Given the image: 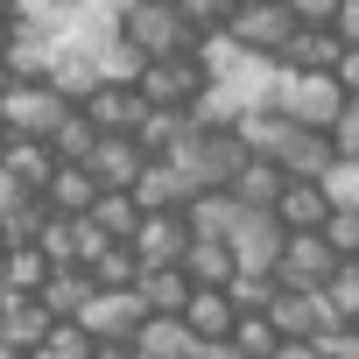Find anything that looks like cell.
Segmentation results:
<instances>
[{
    "mask_svg": "<svg viewBox=\"0 0 359 359\" xmlns=\"http://www.w3.org/2000/svg\"><path fill=\"white\" fill-rule=\"evenodd\" d=\"M338 85L359 99V50H345V64H338Z\"/></svg>",
    "mask_w": 359,
    "mask_h": 359,
    "instance_id": "cell-47",
    "label": "cell"
},
{
    "mask_svg": "<svg viewBox=\"0 0 359 359\" xmlns=\"http://www.w3.org/2000/svg\"><path fill=\"white\" fill-rule=\"evenodd\" d=\"M106 198V184L85 169V162H64L57 176H50V191H43V205H50V219H92V205Z\"/></svg>",
    "mask_w": 359,
    "mask_h": 359,
    "instance_id": "cell-13",
    "label": "cell"
},
{
    "mask_svg": "<svg viewBox=\"0 0 359 359\" xmlns=\"http://www.w3.org/2000/svg\"><path fill=\"white\" fill-rule=\"evenodd\" d=\"M134 352H141V359H198L205 345L191 338V324H184V317H148V324H141V338H134Z\"/></svg>",
    "mask_w": 359,
    "mask_h": 359,
    "instance_id": "cell-25",
    "label": "cell"
},
{
    "mask_svg": "<svg viewBox=\"0 0 359 359\" xmlns=\"http://www.w3.org/2000/svg\"><path fill=\"white\" fill-rule=\"evenodd\" d=\"M0 261H8V240H0Z\"/></svg>",
    "mask_w": 359,
    "mask_h": 359,
    "instance_id": "cell-55",
    "label": "cell"
},
{
    "mask_svg": "<svg viewBox=\"0 0 359 359\" xmlns=\"http://www.w3.org/2000/svg\"><path fill=\"white\" fill-rule=\"evenodd\" d=\"M22 205H29V191L8 176V162H0V219H8V212H22Z\"/></svg>",
    "mask_w": 359,
    "mask_h": 359,
    "instance_id": "cell-44",
    "label": "cell"
},
{
    "mask_svg": "<svg viewBox=\"0 0 359 359\" xmlns=\"http://www.w3.org/2000/svg\"><path fill=\"white\" fill-rule=\"evenodd\" d=\"M289 8H296V22H303V29H331L345 0H289Z\"/></svg>",
    "mask_w": 359,
    "mask_h": 359,
    "instance_id": "cell-41",
    "label": "cell"
},
{
    "mask_svg": "<svg viewBox=\"0 0 359 359\" xmlns=\"http://www.w3.org/2000/svg\"><path fill=\"white\" fill-rule=\"evenodd\" d=\"M113 22L120 36L141 50V64H162V57H198V29L184 8H169V0H113Z\"/></svg>",
    "mask_w": 359,
    "mask_h": 359,
    "instance_id": "cell-1",
    "label": "cell"
},
{
    "mask_svg": "<svg viewBox=\"0 0 359 359\" xmlns=\"http://www.w3.org/2000/svg\"><path fill=\"white\" fill-rule=\"evenodd\" d=\"M268 317H275L282 338H324V331L338 324V317H331V296H310V289H282Z\"/></svg>",
    "mask_w": 359,
    "mask_h": 359,
    "instance_id": "cell-16",
    "label": "cell"
},
{
    "mask_svg": "<svg viewBox=\"0 0 359 359\" xmlns=\"http://www.w3.org/2000/svg\"><path fill=\"white\" fill-rule=\"evenodd\" d=\"M324 240H331V254H338V261H359V212H331Z\"/></svg>",
    "mask_w": 359,
    "mask_h": 359,
    "instance_id": "cell-39",
    "label": "cell"
},
{
    "mask_svg": "<svg viewBox=\"0 0 359 359\" xmlns=\"http://www.w3.org/2000/svg\"><path fill=\"white\" fill-rule=\"evenodd\" d=\"M184 219H191V233H198V240H233V226L247 219V205H240L233 191H198Z\"/></svg>",
    "mask_w": 359,
    "mask_h": 359,
    "instance_id": "cell-22",
    "label": "cell"
},
{
    "mask_svg": "<svg viewBox=\"0 0 359 359\" xmlns=\"http://www.w3.org/2000/svg\"><path fill=\"white\" fill-rule=\"evenodd\" d=\"M64 8H71V15H92V8H106V0H64Z\"/></svg>",
    "mask_w": 359,
    "mask_h": 359,
    "instance_id": "cell-52",
    "label": "cell"
},
{
    "mask_svg": "<svg viewBox=\"0 0 359 359\" xmlns=\"http://www.w3.org/2000/svg\"><path fill=\"white\" fill-rule=\"evenodd\" d=\"M0 15H15V0H0Z\"/></svg>",
    "mask_w": 359,
    "mask_h": 359,
    "instance_id": "cell-54",
    "label": "cell"
},
{
    "mask_svg": "<svg viewBox=\"0 0 359 359\" xmlns=\"http://www.w3.org/2000/svg\"><path fill=\"white\" fill-rule=\"evenodd\" d=\"M331 29H338V36H345V43L359 50V0H345V8H338V22H331Z\"/></svg>",
    "mask_w": 359,
    "mask_h": 359,
    "instance_id": "cell-46",
    "label": "cell"
},
{
    "mask_svg": "<svg viewBox=\"0 0 359 359\" xmlns=\"http://www.w3.org/2000/svg\"><path fill=\"white\" fill-rule=\"evenodd\" d=\"M50 85H57L71 106H85V99L106 85V64H99V50H85V43H64V50H57V64H50Z\"/></svg>",
    "mask_w": 359,
    "mask_h": 359,
    "instance_id": "cell-18",
    "label": "cell"
},
{
    "mask_svg": "<svg viewBox=\"0 0 359 359\" xmlns=\"http://www.w3.org/2000/svg\"><path fill=\"white\" fill-rule=\"evenodd\" d=\"M345 36L338 29H296V43H289V57H282V71H303V78H331L338 64H345Z\"/></svg>",
    "mask_w": 359,
    "mask_h": 359,
    "instance_id": "cell-17",
    "label": "cell"
},
{
    "mask_svg": "<svg viewBox=\"0 0 359 359\" xmlns=\"http://www.w3.org/2000/svg\"><path fill=\"white\" fill-rule=\"evenodd\" d=\"M176 8L191 15V29H198V36H219V29H226L240 8H247V0H176Z\"/></svg>",
    "mask_w": 359,
    "mask_h": 359,
    "instance_id": "cell-36",
    "label": "cell"
},
{
    "mask_svg": "<svg viewBox=\"0 0 359 359\" xmlns=\"http://www.w3.org/2000/svg\"><path fill=\"white\" fill-rule=\"evenodd\" d=\"M99 359H141L134 345H99Z\"/></svg>",
    "mask_w": 359,
    "mask_h": 359,
    "instance_id": "cell-49",
    "label": "cell"
},
{
    "mask_svg": "<svg viewBox=\"0 0 359 359\" xmlns=\"http://www.w3.org/2000/svg\"><path fill=\"white\" fill-rule=\"evenodd\" d=\"M331 141H338V155H345V162H359V99L345 106V120L331 127Z\"/></svg>",
    "mask_w": 359,
    "mask_h": 359,
    "instance_id": "cell-42",
    "label": "cell"
},
{
    "mask_svg": "<svg viewBox=\"0 0 359 359\" xmlns=\"http://www.w3.org/2000/svg\"><path fill=\"white\" fill-rule=\"evenodd\" d=\"M0 303H8V289H0Z\"/></svg>",
    "mask_w": 359,
    "mask_h": 359,
    "instance_id": "cell-56",
    "label": "cell"
},
{
    "mask_svg": "<svg viewBox=\"0 0 359 359\" xmlns=\"http://www.w3.org/2000/svg\"><path fill=\"white\" fill-rule=\"evenodd\" d=\"M92 289H99V282H92L85 268H57V275H50V289H43V303H50V317H57V324H71V317H85Z\"/></svg>",
    "mask_w": 359,
    "mask_h": 359,
    "instance_id": "cell-28",
    "label": "cell"
},
{
    "mask_svg": "<svg viewBox=\"0 0 359 359\" xmlns=\"http://www.w3.org/2000/svg\"><path fill=\"white\" fill-rule=\"evenodd\" d=\"M8 141H15V134H8V120H0V155H8Z\"/></svg>",
    "mask_w": 359,
    "mask_h": 359,
    "instance_id": "cell-53",
    "label": "cell"
},
{
    "mask_svg": "<svg viewBox=\"0 0 359 359\" xmlns=\"http://www.w3.org/2000/svg\"><path fill=\"white\" fill-rule=\"evenodd\" d=\"M8 50H15V15H0V64H8Z\"/></svg>",
    "mask_w": 359,
    "mask_h": 359,
    "instance_id": "cell-48",
    "label": "cell"
},
{
    "mask_svg": "<svg viewBox=\"0 0 359 359\" xmlns=\"http://www.w3.org/2000/svg\"><path fill=\"white\" fill-rule=\"evenodd\" d=\"M247 162H254L247 141H240L233 127H205V120H198V134L184 141V155H176V169H184L198 191H233Z\"/></svg>",
    "mask_w": 359,
    "mask_h": 359,
    "instance_id": "cell-2",
    "label": "cell"
},
{
    "mask_svg": "<svg viewBox=\"0 0 359 359\" xmlns=\"http://www.w3.org/2000/svg\"><path fill=\"white\" fill-rule=\"evenodd\" d=\"M191 134H198V113H148L134 141H141V148H148L155 162H176V155H184V141H191Z\"/></svg>",
    "mask_w": 359,
    "mask_h": 359,
    "instance_id": "cell-26",
    "label": "cell"
},
{
    "mask_svg": "<svg viewBox=\"0 0 359 359\" xmlns=\"http://www.w3.org/2000/svg\"><path fill=\"white\" fill-rule=\"evenodd\" d=\"M99 141H106V134L92 127V113H85V106H71V113H64V127L50 134L57 162H92V155H99Z\"/></svg>",
    "mask_w": 359,
    "mask_h": 359,
    "instance_id": "cell-30",
    "label": "cell"
},
{
    "mask_svg": "<svg viewBox=\"0 0 359 359\" xmlns=\"http://www.w3.org/2000/svg\"><path fill=\"white\" fill-rule=\"evenodd\" d=\"M331 184H289L282 191V205H275V219H282V233H324L331 226Z\"/></svg>",
    "mask_w": 359,
    "mask_h": 359,
    "instance_id": "cell-19",
    "label": "cell"
},
{
    "mask_svg": "<svg viewBox=\"0 0 359 359\" xmlns=\"http://www.w3.org/2000/svg\"><path fill=\"white\" fill-rule=\"evenodd\" d=\"M282 247H289V233H282V219H275V212H247V219L233 226V254H240V268H247V275H275Z\"/></svg>",
    "mask_w": 359,
    "mask_h": 359,
    "instance_id": "cell-11",
    "label": "cell"
},
{
    "mask_svg": "<svg viewBox=\"0 0 359 359\" xmlns=\"http://www.w3.org/2000/svg\"><path fill=\"white\" fill-rule=\"evenodd\" d=\"M8 92H15V71H8V64H0V106H8Z\"/></svg>",
    "mask_w": 359,
    "mask_h": 359,
    "instance_id": "cell-51",
    "label": "cell"
},
{
    "mask_svg": "<svg viewBox=\"0 0 359 359\" xmlns=\"http://www.w3.org/2000/svg\"><path fill=\"white\" fill-rule=\"evenodd\" d=\"M282 8H289V0H282Z\"/></svg>",
    "mask_w": 359,
    "mask_h": 359,
    "instance_id": "cell-59",
    "label": "cell"
},
{
    "mask_svg": "<svg viewBox=\"0 0 359 359\" xmlns=\"http://www.w3.org/2000/svg\"><path fill=\"white\" fill-rule=\"evenodd\" d=\"M43 359H99V338H92L85 324H57V331L43 338Z\"/></svg>",
    "mask_w": 359,
    "mask_h": 359,
    "instance_id": "cell-35",
    "label": "cell"
},
{
    "mask_svg": "<svg viewBox=\"0 0 359 359\" xmlns=\"http://www.w3.org/2000/svg\"><path fill=\"white\" fill-rule=\"evenodd\" d=\"M141 212H191V198H198V184L176 162H148V176H141Z\"/></svg>",
    "mask_w": 359,
    "mask_h": 359,
    "instance_id": "cell-21",
    "label": "cell"
},
{
    "mask_svg": "<svg viewBox=\"0 0 359 359\" xmlns=\"http://www.w3.org/2000/svg\"><path fill=\"white\" fill-rule=\"evenodd\" d=\"M275 106L296 120V127H338L345 120V106H352V92L338 85V71L331 78H303V71H282V85H275Z\"/></svg>",
    "mask_w": 359,
    "mask_h": 359,
    "instance_id": "cell-5",
    "label": "cell"
},
{
    "mask_svg": "<svg viewBox=\"0 0 359 359\" xmlns=\"http://www.w3.org/2000/svg\"><path fill=\"white\" fill-rule=\"evenodd\" d=\"M338 268H352V261H338L324 233H289V247H282V261H275V282H282V289L324 296V289L338 282Z\"/></svg>",
    "mask_w": 359,
    "mask_h": 359,
    "instance_id": "cell-6",
    "label": "cell"
},
{
    "mask_svg": "<svg viewBox=\"0 0 359 359\" xmlns=\"http://www.w3.org/2000/svg\"><path fill=\"white\" fill-rule=\"evenodd\" d=\"M64 113H71V99L43 78V85H15L8 92V106H0V120H8V134H22V141H50L57 127H64Z\"/></svg>",
    "mask_w": 359,
    "mask_h": 359,
    "instance_id": "cell-8",
    "label": "cell"
},
{
    "mask_svg": "<svg viewBox=\"0 0 359 359\" xmlns=\"http://www.w3.org/2000/svg\"><path fill=\"white\" fill-rule=\"evenodd\" d=\"M148 162H155V155H148V148H141L134 134H106V141H99V155H92L85 169L99 176L106 191H141V176H148Z\"/></svg>",
    "mask_w": 359,
    "mask_h": 359,
    "instance_id": "cell-12",
    "label": "cell"
},
{
    "mask_svg": "<svg viewBox=\"0 0 359 359\" xmlns=\"http://www.w3.org/2000/svg\"><path fill=\"white\" fill-rule=\"evenodd\" d=\"M275 345H282L275 317H261V310H240V331H233V352H240V359H275Z\"/></svg>",
    "mask_w": 359,
    "mask_h": 359,
    "instance_id": "cell-33",
    "label": "cell"
},
{
    "mask_svg": "<svg viewBox=\"0 0 359 359\" xmlns=\"http://www.w3.org/2000/svg\"><path fill=\"white\" fill-rule=\"evenodd\" d=\"M317 345H324V359H359V324H331Z\"/></svg>",
    "mask_w": 359,
    "mask_h": 359,
    "instance_id": "cell-40",
    "label": "cell"
},
{
    "mask_svg": "<svg viewBox=\"0 0 359 359\" xmlns=\"http://www.w3.org/2000/svg\"><path fill=\"white\" fill-rule=\"evenodd\" d=\"M324 296H331V317H338V324H359V261L338 268V282H331Z\"/></svg>",
    "mask_w": 359,
    "mask_h": 359,
    "instance_id": "cell-38",
    "label": "cell"
},
{
    "mask_svg": "<svg viewBox=\"0 0 359 359\" xmlns=\"http://www.w3.org/2000/svg\"><path fill=\"white\" fill-rule=\"evenodd\" d=\"M275 296H282V282H275V275H240V282H233V303H240V310H261V317H268V310H275Z\"/></svg>",
    "mask_w": 359,
    "mask_h": 359,
    "instance_id": "cell-37",
    "label": "cell"
},
{
    "mask_svg": "<svg viewBox=\"0 0 359 359\" xmlns=\"http://www.w3.org/2000/svg\"><path fill=\"white\" fill-rule=\"evenodd\" d=\"M29 359H43V352H29Z\"/></svg>",
    "mask_w": 359,
    "mask_h": 359,
    "instance_id": "cell-57",
    "label": "cell"
},
{
    "mask_svg": "<svg viewBox=\"0 0 359 359\" xmlns=\"http://www.w3.org/2000/svg\"><path fill=\"white\" fill-rule=\"evenodd\" d=\"M85 113H92V127H99V134H141V120H148L155 106L141 99V85H127V78H106V85L85 99Z\"/></svg>",
    "mask_w": 359,
    "mask_h": 359,
    "instance_id": "cell-10",
    "label": "cell"
},
{
    "mask_svg": "<svg viewBox=\"0 0 359 359\" xmlns=\"http://www.w3.org/2000/svg\"><path fill=\"white\" fill-rule=\"evenodd\" d=\"M141 219H148V212H141V198H134V191H106V198L92 205V226H99L106 240H134V233H141Z\"/></svg>",
    "mask_w": 359,
    "mask_h": 359,
    "instance_id": "cell-31",
    "label": "cell"
},
{
    "mask_svg": "<svg viewBox=\"0 0 359 359\" xmlns=\"http://www.w3.org/2000/svg\"><path fill=\"white\" fill-rule=\"evenodd\" d=\"M184 324H191L198 345H233V331H240V303H233V289H198L191 310H184Z\"/></svg>",
    "mask_w": 359,
    "mask_h": 359,
    "instance_id": "cell-15",
    "label": "cell"
},
{
    "mask_svg": "<svg viewBox=\"0 0 359 359\" xmlns=\"http://www.w3.org/2000/svg\"><path fill=\"white\" fill-rule=\"evenodd\" d=\"M191 247H198V233H191V219H184V212H148V219H141V233H134L141 275H148V268H184V261H191Z\"/></svg>",
    "mask_w": 359,
    "mask_h": 359,
    "instance_id": "cell-9",
    "label": "cell"
},
{
    "mask_svg": "<svg viewBox=\"0 0 359 359\" xmlns=\"http://www.w3.org/2000/svg\"><path fill=\"white\" fill-rule=\"evenodd\" d=\"M106 247H113V240H106V233H99V226H92V219H78V261H85V268H92V261H99V254H106Z\"/></svg>",
    "mask_w": 359,
    "mask_h": 359,
    "instance_id": "cell-43",
    "label": "cell"
},
{
    "mask_svg": "<svg viewBox=\"0 0 359 359\" xmlns=\"http://www.w3.org/2000/svg\"><path fill=\"white\" fill-rule=\"evenodd\" d=\"M85 275H92L99 289H141V254H134V240H113Z\"/></svg>",
    "mask_w": 359,
    "mask_h": 359,
    "instance_id": "cell-32",
    "label": "cell"
},
{
    "mask_svg": "<svg viewBox=\"0 0 359 359\" xmlns=\"http://www.w3.org/2000/svg\"><path fill=\"white\" fill-rule=\"evenodd\" d=\"M141 99L155 106V113H198L205 106V92H212V71L198 64V57H162V64H141Z\"/></svg>",
    "mask_w": 359,
    "mask_h": 359,
    "instance_id": "cell-3",
    "label": "cell"
},
{
    "mask_svg": "<svg viewBox=\"0 0 359 359\" xmlns=\"http://www.w3.org/2000/svg\"><path fill=\"white\" fill-rule=\"evenodd\" d=\"M275 359H324V345H317V338H282Z\"/></svg>",
    "mask_w": 359,
    "mask_h": 359,
    "instance_id": "cell-45",
    "label": "cell"
},
{
    "mask_svg": "<svg viewBox=\"0 0 359 359\" xmlns=\"http://www.w3.org/2000/svg\"><path fill=\"white\" fill-rule=\"evenodd\" d=\"M282 191H289V176H282L275 162H247V169H240V184H233V198H240L247 212H275Z\"/></svg>",
    "mask_w": 359,
    "mask_h": 359,
    "instance_id": "cell-29",
    "label": "cell"
},
{
    "mask_svg": "<svg viewBox=\"0 0 359 359\" xmlns=\"http://www.w3.org/2000/svg\"><path fill=\"white\" fill-rule=\"evenodd\" d=\"M296 8H282V0H247V8L226 22V36L247 50V57H261V64H282L289 57V43H296Z\"/></svg>",
    "mask_w": 359,
    "mask_h": 359,
    "instance_id": "cell-4",
    "label": "cell"
},
{
    "mask_svg": "<svg viewBox=\"0 0 359 359\" xmlns=\"http://www.w3.org/2000/svg\"><path fill=\"white\" fill-rule=\"evenodd\" d=\"M0 162H8V176H15V184H22V191H29V198H43V191H50V176H57V169H64V162H57V148H50V141H22V134H15V141H8V155H0Z\"/></svg>",
    "mask_w": 359,
    "mask_h": 359,
    "instance_id": "cell-20",
    "label": "cell"
},
{
    "mask_svg": "<svg viewBox=\"0 0 359 359\" xmlns=\"http://www.w3.org/2000/svg\"><path fill=\"white\" fill-rule=\"evenodd\" d=\"M71 324H85L99 345H134L148 324V303H141V289H92L85 317H71Z\"/></svg>",
    "mask_w": 359,
    "mask_h": 359,
    "instance_id": "cell-7",
    "label": "cell"
},
{
    "mask_svg": "<svg viewBox=\"0 0 359 359\" xmlns=\"http://www.w3.org/2000/svg\"><path fill=\"white\" fill-rule=\"evenodd\" d=\"M198 359H240V352H233V345H205Z\"/></svg>",
    "mask_w": 359,
    "mask_h": 359,
    "instance_id": "cell-50",
    "label": "cell"
},
{
    "mask_svg": "<svg viewBox=\"0 0 359 359\" xmlns=\"http://www.w3.org/2000/svg\"><path fill=\"white\" fill-rule=\"evenodd\" d=\"M36 247L50 254V268H85V261H78V219H50Z\"/></svg>",
    "mask_w": 359,
    "mask_h": 359,
    "instance_id": "cell-34",
    "label": "cell"
},
{
    "mask_svg": "<svg viewBox=\"0 0 359 359\" xmlns=\"http://www.w3.org/2000/svg\"><path fill=\"white\" fill-rule=\"evenodd\" d=\"M184 275H191L198 289H233L247 268H240L233 240H198V247H191V261H184Z\"/></svg>",
    "mask_w": 359,
    "mask_h": 359,
    "instance_id": "cell-23",
    "label": "cell"
},
{
    "mask_svg": "<svg viewBox=\"0 0 359 359\" xmlns=\"http://www.w3.org/2000/svg\"><path fill=\"white\" fill-rule=\"evenodd\" d=\"M169 8H176V0H169Z\"/></svg>",
    "mask_w": 359,
    "mask_h": 359,
    "instance_id": "cell-58",
    "label": "cell"
},
{
    "mask_svg": "<svg viewBox=\"0 0 359 359\" xmlns=\"http://www.w3.org/2000/svg\"><path fill=\"white\" fill-rule=\"evenodd\" d=\"M191 296H198V282H191L184 268H148V275H141V303H148V317H184Z\"/></svg>",
    "mask_w": 359,
    "mask_h": 359,
    "instance_id": "cell-24",
    "label": "cell"
},
{
    "mask_svg": "<svg viewBox=\"0 0 359 359\" xmlns=\"http://www.w3.org/2000/svg\"><path fill=\"white\" fill-rule=\"evenodd\" d=\"M50 254L43 247H8V261H0V289H8V296H43L50 289Z\"/></svg>",
    "mask_w": 359,
    "mask_h": 359,
    "instance_id": "cell-27",
    "label": "cell"
},
{
    "mask_svg": "<svg viewBox=\"0 0 359 359\" xmlns=\"http://www.w3.org/2000/svg\"><path fill=\"white\" fill-rule=\"evenodd\" d=\"M50 331H57V317H50L43 296H8V303H0V345H15V352H43Z\"/></svg>",
    "mask_w": 359,
    "mask_h": 359,
    "instance_id": "cell-14",
    "label": "cell"
}]
</instances>
